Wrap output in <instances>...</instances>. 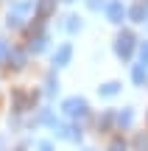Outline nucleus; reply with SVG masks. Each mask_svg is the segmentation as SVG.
Here are the masks:
<instances>
[{"instance_id":"f257e3e1","label":"nucleus","mask_w":148,"mask_h":151,"mask_svg":"<svg viewBox=\"0 0 148 151\" xmlns=\"http://www.w3.org/2000/svg\"><path fill=\"white\" fill-rule=\"evenodd\" d=\"M31 11H34V0H20V3H14L9 9V25L11 28H20L22 20H25Z\"/></svg>"},{"instance_id":"f03ea898","label":"nucleus","mask_w":148,"mask_h":151,"mask_svg":"<svg viewBox=\"0 0 148 151\" xmlns=\"http://www.w3.org/2000/svg\"><path fill=\"white\" fill-rule=\"evenodd\" d=\"M132 50H134V34H132V31L117 34V39H115V53L120 56V59H129Z\"/></svg>"},{"instance_id":"7ed1b4c3","label":"nucleus","mask_w":148,"mask_h":151,"mask_svg":"<svg viewBox=\"0 0 148 151\" xmlns=\"http://www.w3.org/2000/svg\"><path fill=\"white\" fill-rule=\"evenodd\" d=\"M61 109H64V115H70V118H84V115H87V101H84V98H67V101L61 104Z\"/></svg>"},{"instance_id":"20e7f679","label":"nucleus","mask_w":148,"mask_h":151,"mask_svg":"<svg viewBox=\"0 0 148 151\" xmlns=\"http://www.w3.org/2000/svg\"><path fill=\"white\" fill-rule=\"evenodd\" d=\"M31 104H34V95H28L22 90H14V95H11V109L14 112H25Z\"/></svg>"},{"instance_id":"39448f33","label":"nucleus","mask_w":148,"mask_h":151,"mask_svg":"<svg viewBox=\"0 0 148 151\" xmlns=\"http://www.w3.org/2000/svg\"><path fill=\"white\" fill-rule=\"evenodd\" d=\"M106 17H109V22H123V17H126V9H123V3H109L106 6Z\"/></svg>"},{"instance_id":"423d86ee","label":"nucleus","mask_w":148,"mask_h":151,"mask_svg":"<svg viewBox=\"0 0 148 151\" xmlns=\"http://www.w3.org/2000/svg\"><path fill=\"white\" fill-rule=\"evenodd\" d=\"M53 9H56V0H39V3H36V17H39V22L48 20V17L53 14Z\"/></svg>"},{"instance_id":"0eeeda50","label":"nucleus","mask_w":148,"mask_h":151,"mask_svg":"<svg viewBox=\"0 0 148 151\" xmlns=\"http://www.w3.org/2000/svg\"><path fill=\"white\" fill-rule=\"evenodd\" d=\"M9 67H14V70H20V67H25V50H9Z\"/></svg>"},{"instance_id":"6e6552de","label":"nucleus","mask_w":148,"mask_h":151,"mask_svg":"<svg viewBox=\"0 0 148 151\" xmlns=\"http://www.w3.org/2000/svg\"><path fill=\"white\" fill-rule=\"evenodd\" d=\"M70 56H73V48H70V45H61V48L56 50V56H53V65H56V67L67 65V62H70Z\"/></svg>"},{"instance_id":"1a4fd4ad","label":"nucleus","mask_w":148,"mask_h":151,"mask_svg":"<svg viewBox=\"0 0 148 151\" xmlns=\"http://www.w3.org/2000/svg\"><path fill=\"white\" fill-rule=\"evenodd\" d=\"M129 17H132L134 22H145V17H148V9H145V3H137V6H132V9H129Z\"/></svg>"},{"instance_id":"9d476101","label":"nucleus","mask_w":148,"mask_h":151,"mask_svg":"<svg viewBox=\"0 0 148 151\" xmlns=\"http://www.w3.org/2000/svg\"><path fill=\"white\" fill-rule=\"evenodd\" d=\"M117 126H120V129H126V126H132V120H134V112L132 109H123V112H117Z\"/></svg>"},{"instance_id":"9b49d317","label":"nucleus","mask_w":148,"mask_h":151,"mask_svg":"<svg viewBox=\"0 0 148 151\" xmlns=\"http://www.w3.org/2000/svg\"><path fill=\"white\" fill-rule=\"evenodd\" d=\"M45 42H48V37H45V34L39 31L36 37H31V45H28V48H31L34 53H39V50H45Z\"/></svg>"},{"instance_id":"f8f14e48","label":"nucleus","mask_w":148,"mask_h":151,"mask_svg":"<svg viewBox=\"0 0 148 151\" xmlns=\"http://www.w3.org/2000/svg\"><path fill=\"white\" fill-rule=\"evenodd\" d=\"M98 92L101 95H117V92H120V84H117V81H109V84H104V87H98Z\"/></svg>"},{"instance_id":"ddd939ff","label":"nucleus","mask_w":148,"mask_h":151,"mask_svg":"<svg viewBox=\"0 0 148 151\" xmlns=\"http://www.w3.org/2000/svg\"><path fill=\"white\" fill-rule=\"evenodd\" d=\"M132 78H134V84H145V78H148V73H145V65H137L132 70Z\"/></svg>"},{"instance_id":"4468645a","label":"nucleus","mask_w":148,"mask_h":151,"mask_svg":"<svg viewBox=\"0 0 148 151\" xmlns=\"http://www.w3.org/2000/svg\"><path fill=\"white\" fill-rule=\"evenodd\" d=\"M59 134L64 140H81V129H59Z\"/></svg>"},{"instance_id":"2eb2a0df","label":"nucleus","mask_w":148,"mask_h":151,"mask_svg":"<svg viewBox=\"0 0 148 151\" xmlns=\"http://www.w3.org/2000/svg\"><path fill=\"white\" fill-rule=\"evenodd\" d=\"M81 28V20L78 17H67V31H78Z\"/></svg>"},{"instance_id":"dca6fc26","label":"nucleus","mask_w":148,"mask_h":151,"mask_svg":"<svg viewBox=\"0 0 148 151\" xmlns=\"http://www.w3.org/2000/svg\"><path fill=\"white\" fill-rule=\"evenodd\" d=\"M45 84H48V87H45V92H48V95H53V92L59 90V84L53 81V76H48V81H45Z\"/></svg>"},{"instance_id":"f3484780","label":"nucleus","mask_w":148,"mask_h":151,"mask_svg":"<svg viewBox=\"0 0 148 151\" xmlns=\"http://www.w3.org/2000/svg\"><path fill=\"white\" fill-rule=\"evenodd\" d=\"M140 65H148V42H143L140 48Z\"/></svg>"},{"instance_id":"a211bd4d","label":"nucleus","mask_w":148,"mask_h":151,"mask_svg":"<svg viewBox=\"0 0 148 151\" xmlns=\"http://www.w3.org/2000/svg\"><path fill=\"white\" fill-rule=\"evenodd\" d=\"M109 123H112V112H106L104 118L98 120V126H101V129H106V126H109Z\"/></svg>"},{"instance_id":"6ab92c4d","label":"nucleus","mask_w":148,"mask_h":151,"mask_svg":"<svg viewBox=\"0 0 148 151\" xmlns=\"http://www.w3.org/2000/svg\"><path fill=\"white\" fill-rule=\"evenodd\" d=\"M109 151H126V143H123V140H115L109 146Z\"/></svg>"},{"instance_id":"aec40b11","label":"nucleus","mask_w":148,"mask_h":151,"mask_svg":"<svg viewBox=\"0 0 148 151\" xmlns=\"http://www.w3.org/2000/svg\"><path fill=\"white\" fill-rule=\"evenodd\" d=\"M137 148H140V151L148 148V137H137Z\"/></svg>"},{"instance_id":"412c9836","label":"nucleus","mask_w":148,"mask_h":151,"mask_svg":"<svg viewBox=\"0 0 148 151\" xmlns=\"http://www.w3.org/2000/svg\"><path fill=\"white\" fill-rule=\"evenodd\" d=\"M0 56H9V45H6L3 39H0Z\"/></svg>"},{"instance_id":"4be33fe9","label":"nucleus","mask_w":148,"mask_h":151,"mask_svg":"<svg viewBox=\"0 0 148 151\" xmlns=\"http://www.w3.org/2000/svg\"><path fill=\"white\" fill-rule=\"evenodd\" d=\"M39 151H53V146H50V143H42V146H39Z\"/></svg>"}]
</instances>
